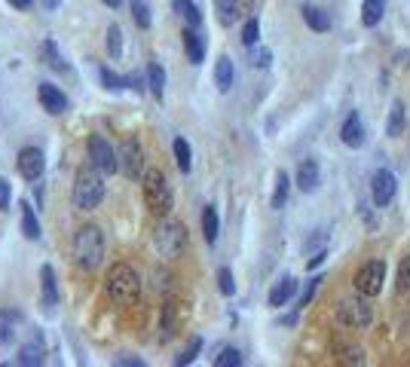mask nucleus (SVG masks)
I'll list each match as a JSON object with an SVG mask.
<instances>
[{"mask_svg": "<svg viewBox=\"0 0 410 367\" xmlns=\"http://www.w3.org/2000/svg\"><path fill=\"white\" fill-rule=\"evenodd\" d=\"M104 288H108V297L114 300L117 306H135L141 297V275L132 270L129 264H114L108 270Z\"/></svg>", "mask_w": 410, "mask_h": 367, "instance_id": "f257e3e1", "label": "nucleus"}, {"mask_svg": "<svg viewBox=\"0 0 410 367\" xmlns=\"http://www.w3.org/2000/svg\"><path fill=\"white\" fill-rule=\"evenodd\" d=\"M74 257L77 264L83 266V270H98L104 260V232L98 227H92V224H86V227L77 230L74 236Z\"/></svg>", "mask_w": 410, "mask_h": 367, "instance_id": "f03ea898", "label": "nucleus"}, {"mask_svg": "<svg viewBox=\"0 0 410 367\" xmlns=\"http://www.w3.org/2000/svg\"><path fill=\"white\" fill-rule=\"evenodd\" d=\"M74 206L80 211H92L101 206L104 199V181H101V172L92 166H83L74 178Z\"/></svg>", "mask_w": 410, "mask_h": 367, "instance_id": "7ed1b4c3", "label": "nucleus"}, {"mask_svg": "<svg viewBox=\"0 0 410 367\" xmlns=\"http://www.w3.org/2000/svg\"><path fill=\"white\" fill-rule=\"evenodd\" d=\"M141 181H144V202L147 208L153 211V215L166 217L168 211L175 206V196H172V187H168L166 175L159 172V168H147L144 175H141Z\"/></svg>", "mask_w": 410, "mask_h": 367, "instance_id": "20e7f679", "label": "nucleus"}, {"mask_svg": "<svg viewBox=\"0 0 410 367\" xmlns=\"http://www.w3.org/2000/svg\"><path fill=\"white\" fill-rule=\"evenodd\" d=\"M153 245H157V251L162 257H178L184 251V245H187V230H184L181 221H159L157 230H153Z\"/></svg>", "mask_w": 410, "mask_h": 367, "instance_id": "39448f33", "label": "nucleus"}, {"mask_svg": "<svg viewBox=\"0 0 410 367\" xmlns=\"http://www.w3.org/2000/svg\"><path fill=\"white\" fill-rule=\"evenodd\" d=\"M383 279H386V264L383 260H367L362 270L355 272V291L364 297H377L383 291Z\"/></svg>", "mask_w": 410, "mask_h": 367, "instance_id": "423d86ee", "label": "nucleus"}, {"mask_svg": "<svg viewBox=\"0 0 410 367\" xmlns=\"http://www.w3.org/2000/svg\"><path fill=\"white\" fill-rule=\"evenodd\" d=\"M117 168H123V175L132 181H138L141 175H144V150H141V144L135 138H126L123 144H119Z\"/></svg>", "mask_w": 410, "mask_h": 367, "instance_id": "0eeeda50", "label": "nucleus"}, {"mask_svg": "<svg viewBox=\"0 0 410 367\" xmlns=\"http://www.w3.org/2000/svg\"><path fill=\"white\" fill-rule=\"evenodd\" d=\"M86 150H89V166L92 168H98L101 175H114L117 172V153H114V147L108 144V138L92 135Z\"/></svg>", "mask_w": 410, "mask_h": 367, "instance_id": "6e6552de", "label": "nucleus"}, {"mask_svg": "<svg viewBox=\"0 0 410 367\" xmlns=\"http://www.w3.org/2000/svg\"><path fill=\"white\" fill-rule=\"evenodd\" d=\"M395 190H398V181H395V175L389 172V168H377L371 178V199L377 208L389 206V202L395 199Z\"/></svg>", "mask_w": 410, "mask_h": 367, "instance_id": "1a4fd4ad", "label": "nucleus"}, {"mask_svg": "<svg viewBox=\"0 0 410 367\" xmlns=\"http://www.w3.org/2000/svg\"><path fill=\"white\" fill-rule=\"evenodd\" d=\"M46 172V157L40 147H25L19 153V175L25 181H40V175Z\"/></svg>", "mask_w": 410, "mask_h": 367, "instance_id": "9d476101", "label": "nucleus"}, {"mask_svg": "<svg viewBox=\"0 0 410 367\" xmlns=\"http://www.w3.org/2000/svg\"><path fill=\"white\" fill-rule=\"evenodd\" d=\"M340 321L346 328H364V324H371V306H367L364 300H343L340 303Z\"/></svg>", "mask_w": 410, "mask_h": 367, "instance_id": "9b49d317", "label": "nucleus"}, {"mask_svg": "<svg viewBox=\"0 0 410 367\" xmlns=\"http://www.w3.org/2000/svg\"><path fill=\"white\" fill-rule=\"evenodd\" d=\"M322 184V168L315 159H303L300 166H297V190L300 193H315Z\"/></svg>", "mask_w": 410, "mask_h": 367, "instance_id": "f8f14e48", "label": "nucleus"}, {"mask_svg": "<svg viewBox=\"0 0 410 367\" xmlns=\"http://www.w3.org/2000/svg\"><path fill=\"white\" fill-rule=\"evenodd\" d=\"M364 123H362V117L352 110L349 117L343 119V126H340V141L346 147H352V150H358V147H364Z\"/></svg>", "mask_w": 410, "mask_h": 367, "instance_id": "ddd939ff", "label": "nucleus"}, {"mask_svg": "<svg viewBox=\"0 0 410 367\" xmlns=\"http://www.w3.org/2000/svg\"><path fill=\"white\" fill-rule=\"evenodd\" d=\"M37 98H40V104H43V110H49V114H65L68 110V95L59 86H52V83H40Z\"/></svg>", "mask_w": 410, "mask_h": 367, "instance_id": "4468645a", "label": "nucleus"}, {"mask_svg": "<svg viewBox=\"0 0 410 367\" xmlns=\"http://www.w3.org/2000/svg\"><path fill=\"white\" fill-rule=\"evenodd\" d=\"M181 40H184V52H187V59H190V65H202L205 61V37L199 34V28H184V34H181Z\"/></svg>", "mask_w": 410, "mask_h": 367, "instance_id": "2eb2a0df", "label": "nucleus"}, {"mask_svg": "<svg viewBox=\"0 0 410 367\" xmlns=\"http://www.w3.org/2000/svg\"><path fill=\"white\" fill-rule=\"evenodd\" d=\"M294 294H297V279H294V275H285V279H279L270 288V306H275V309L285 306Z\"/></svg>", "mask_w": 410, "mask_h": 367, "instance_id": "dca6fc26", "label": "nucleus"}, {"mask_svg": "<svg viewBox=\"0 0 410 367\" xmlns=\"http://www.w3.org/2000/svg\"><path fill=\"white\" fill-rule=\"evenodd\" d=\"M303 22H306L309 28H313L315 34H324V31H331V16L322 10V6H315V3H303Z\"/></svg>", "mask_w": 410, "mask_h": 367, "instance_id": "f3484780", "label": "nucleus"}, {"mask_svg": "<svg viewBox=\"0 0 410 367\" xmlns=\"http://www.w3.org/2000/svg\"><path fill=\"white\" fill-rule=\"evenodd\" d=\"M233 80H236V68H233V59L230 55H221L215 65V86L217 92H230L233 89Z\"/></svg>", "mask_w": 410, "mask_h": 367, "instance_id": "a211bd4d", "label": "nucleus"}, {"mask_svg": "<svg viewBox=\"0 0 410 367\" xmlns=\"http://www.w3.org/2000/svg\"><path fill=\"white\" fill-rule=\"evenodd\" d=\"M215 12H217V22L224 28L236 25L239 16H242V0H215Z\"/></svg>", "mask_w": 410, "mask_h": 367, "instance_id": "6ab92c4d", "label": "nucleus"}, {"mask_svg": "<svg viewBox=\"0 0 410 367\" xmlns=\"http://www.w3.org/2000/svg\"><path fill=\"white\" fill-rule=\"evenodd\" d=\"M147 89H150V95L157 98V101L166 98V68H162L159 61L147 65Z\"/></svg>", "mask_w": 410, "mask_h": 367, "instance_id": "aec40b11", "label": "nucleus"}, {"mask_svg": "<svg viewBox=\"0 0 410 367\" xmlns=\"http://www.w3.org/2000/svg\"><path fill=\"white\" fill-rule=\"evenodd\" d=\"M40 285H43V306L52 309L59 303V285H55V270L52 266H40Z\"/></svg>", "mask_w": 410, "mask_h": 367, "instance_id": "412c9836", "label": "nucleus"}, {"mask_svg": "<svg viewBox=\"0 0 410 367\" xmlns=\"http://www.w3.org/2000/svg\"><path fill=\"white\" fill-rule=\"evenodd\" d=\"M19 324H22V313H16V309H3V313H0V346L12 343Z\"/></svg>", "mask_w": 410, "mask_h": 367, "instance_id": "4be33fe9", "label": "nucleus"}, {"mask_svg": "<svg viewBox=\"0 0 410 367\" xmlns=\"http://www.w3.org/2000/svg\"><path fill=\"white\" fill-rule=\"evenodd\" d=\"M407 126V110L401 101H392V110H389V123H386V135L389 138H398Z\"/></svg>", "mask_w": 410, "mask_h": 367, "instance_id": "5701e85b", "label": "nucleus"}, {"mask_svg": "<svg viewBox=\"0 0 410 367\" xmlns=\"http://www.w3.org/2000/svg\"><path fill=\"white\" fill-rule=\"evenodd\" d=\"M383 12H386V0H364L362 3V25L377 28L383 22Z\"/></svg>", "mask_w": 410, "mask_h": 367, "instance_id": "b1692460", "label": "nucleus"}, {"mask_svg": "<svg viewBox=\"0 0 410 367\" xmlns=\"http://www.w3.org/2000/svg\"><path fill=\"white\" fill-rule=\"evenodd\" d=\"M172 6L190 28H202V12H199V6H196L193 0H172Z\"/></svg>", "mask_w": 410, "mask_h": 367, "instance_id": "393cba45", "label": "nucleus"}, {"mask_svg": "<svg viewBox=\"0 0 410 367\" xmlns=\"http://www.w3.org/2000/svg\"><path fill=\"white\" fill-rule=\"evenodd\" d=\"M19 364H43V340H40V334H34V340L22 346Z\"/></svg>", "mask_w": 410, "mask_h": 367, "instance_id": "a878e982", "label": "nucleus"}, {"mask_svg": "<svg viewBox=\"0 0 410 367\" xmlns=\"http://www.w3.org/2000/svg\"><path fill=\"white\" fill-rule=\"evenodd\" d=\"M217 232H221L217 211H215V206H205V211H202V236H205V242L215 245L217 242Z\"/></svg>", "mask_w": 410, "mask_h": 367, "instance_id": "bb28decb", "label": "nucleus"}, {"mask_svg": "<svg viewBox=\"0 0 410 367\" xmlns=\"http://www.w3.org/2000/svg\"><path fill=\"white\" fill-rule=\"evenodd\" d=\"M288 190H291V178H288V172H279L275 175V187H273V202L270 206L279 211V208H285V202H288Z\"/></svg>", "mask_w": 410, "mask_h": 367, "instance_id": "cd10ccee", "label": "nucleus"}, {"mask_svg": "<svg viewBox=\"0 0 410 367\" xmlns=\"http://www.w3.org/2000/svg\"><path fill=\"white\" fill-rule=\"evenodd\" d=\"M22 232H25V239H31V242H37L40 239V221H37V215H34V208L28 206V202H22Z\"/></svg>", "mask_w": 410, "mask_h": 367, "instance_id": "c85d7f7f", "label": "nucleus"}, {"mask_svg": "<svg viewBox=\"0 0 410 367\" xmlns=\"http://www.w3.org/2000/svg\"><path fill=\"white\" fill-rule=\"evenodd\" d=\"M172 150H175V162H178V168L184 175L193 168V153H190V144L184 138H175L172 141Z\"/></svg>", "mask_w": 410, "mask_h": 367, "instance_id": "c756f323", "label": "nucleus"}, {"mask_svg": "<svg viewBox=\"0 0 410 367\" xmlns=\"http://www.w3.org/2000/svg\"><path fill=\"white\" fill-rule=\"evenodd\" d=\"M245 358H242V352L239 349H233V346H227V349H221L217 352V358H215V367H239Z\"/></svg>", "mask_w": 410, "mask_h": 367, "instance_id": "7c9ffc66", "label": "nucleus"}, {"mask_svg": "<svg viewBox=\"0 0 410 367\" xmlns=\"http://www.w3.org/2000/svg\"><path fill=\"white\" fill-rule=\"evenodd\" d=\"M108 52H110V59H119V55H123V28L119 25L108 28Z\"/></svg>", "mask_w": 410, "mask_h": 367, "instance_id": "2f4dec72", "label": "nucleus"}, {"mask_svg": "<svg viewBox=\"0 0 410 367\" xmlns=\"http://www.w3.org/2000/svg\"><path fill=\"white\" fill-rule=\"evenodd\" d=\"M199 352H202V337H193V340L187 343V349H184L178 358H175V364H178V367H184V364H193Z\"/></svg>", "mask_w": 410, "mask_h": 367, "instance_id": "473e14b6", "label": "nucleus"}, {"mask_svg": "<svg viewBox=\"0 0 410 367\" xmlns=\"http://www.w3.org/2000/svg\"><path fill=\"white\" fill-rule=\"evenodd\" d=\"M260 43V22L257 19H248L245 22V28H242V46H257Z\"/></svg>", "mask_w": 410, "mask_h": 367, "instance_id": "72a5a7b5", "label": "nucleus"}, {"mask_svg": "<svg viewBox=\"0 0 410 367\" xmlns=\"http://www.w3.org/2000/svg\"><path fill=\"white\" fill-rule=\"evenodd\" d=\"M217 288H221L224 297H233V294H236V281H233L230 266H221V270H217Z\"/></svg>", "mask_w": 410, "mask_h": 367, "instance_id": "f704fd0d", "label": "nucleus"}, {"mask_svg": "<svg viewBox=\"0 0 410 367\" xmlns=\"http://www.w3.org/2000/svg\"><path fill=\"white\" fill-rule=\"evenodd\" d=\"M395 288H398V294L410 291V254H407V257H401V264H398V279H395Z\"/></svg>", "mask_w": 410, "mask_h": 367, "instance_id": "c9c22d12", "label": "nucleus"}, {"mask_svg": "<svg viewBox=\"0 0 410 367\" xmlns=\"http://www.w3.org/2000/svg\"><path fill=\"white\" fill-rule=\"evenodd\" d=\"M132 16H135L138 28H150V6L144 0H132Z\"/></svg>", "mask_w": 410, "mask_h": 367, "instance_id": "e433bc0d", "label": "nucleus"}, {"mask_svg": "<svg viewBox=\"0 0 410 367\" xmlns=\"http://www.w3.org/2000/svg\"><path fill=\"white\" fill-rule=\"evenodd\" d=\"M101 83L108 86L110 92H119V89H126V77H119V74H114L108 65H101Z\"/></svg>", "mask_w": 410, "mask_h": 367, "instance_id": "4c0bfd02", "label": "nucleus"}, {"mask_svg": "<svg viewBox=\"0 0 410 367\" xmlns=\"http://www.w3.org/2000/svg\"><path fill=\"white\" fill-rule=\"evenodd\" d=\"M175 309H178V303H166L162 306V337H172L175 334Z\"/></svg>", "mask_w": 410, "mask_h": 367, "instance_id": "58836bf2", "label": "nucleus"}, {"mask_svg": "<svg viewBox=\"0 0 410 367\" xmlns=\"http://www.w3.org/2000/svg\"><path fill=\"white\" fill-rule=\"evenodd\" d=\"M43 55L49 59V65H52V68H59V70H68V68H65V61H61V55H59V46H55L52 40H46V43H43Z\"/></svg>", "mask_w": 410, "mask_h": 367, "instance_id": "ea45409f", "label": "nucleus"}, {"mask_svg": "<svg viewBox=\"0 0 410 367\" xmlns=\"http://www.w3.org/2000/svg\"><path fill=\"white\" fill-rule=\"evenodd\" d=\"M10 202H12V187L6 178H0V211L10 208Z\"/></svg>", "mask_w": 410, "mask_h": 367, "instance_id": "a19ab883", "label": "nucleus"}, {"mask_svg": "<svg viewBox=\"0 0 410 367\" xmlns=\"http://www.w3.org/2000/svg\"><path fill=\"white\" fill-rule=\"evenodd\" d=\"M251 49H254V65H257V68H270V61H273L270 49H264V46H251Z\"/></svg>", "mask_w": 410, "mask_h": 367, "instance_id": "79ce46f5", "label": "nucleus"}, {"mask_svg": "<svg viewBox=\"0 0 410 367\" xmlns=\"http://www.w3.org/2000/svg\"><path fill=\"white\" fill-rule=\"evenodd\" d=\"M319 281H322V279H319V275H315V279H309L306 291H303V294H300V309H303V306H309V300H313V294H315V288H319Z\"/></svg>", "mask_w": 410, "mask_h": 367, "instance_id": "37998d69", "label": "nucleus"}, {"mask_svg": "<svg viewBox=\"0 0 410 367\" xmlns=\"http://www.w3.org/2000/svg\"><path fill=\"white\" fill-rule=\"evenodd\" d=\"M324 245H328V232L319 230V236H313V239L306 242V251H322Z\"/></svg>", "mask_w": 410, "mask_h": 367, "instance_id": "c03bdc74", "label": "nucleus"}, {"mask_svg": "<svg viewBox=\"0 0 410 367\" xmlns=\"http://www.w3.org/2000/svg\"><path fill=\"white\" fill-rule=\"evenodd\" d=\"M126 86H132L135 92H144V86H147V83L141 80V74H129V77H126Z\"/></svg>", "mask_w": 410, "mask_h": 367, "instance_id": "a18cd8bd", "label": "nucleus"}, {"mask_svg": "<svg viewBox=\"0 0 410 367\" xmlns=\"http://www.w3.org/2000/svg\"><path fill=\"white\" fill-rule=\"evenodd\" d=\"M117 364H119V367H144V361H141V358H126V355L117 358Z\"/></svg>", "mask_w": 410, "mask_h": 367, "instance_id": "49530a36", "label": "nucleus"}, {"mask_svg": "<svg viewBox=\"0 0 410 367\" xmlns=\"http://www.w3.org/2000/svg\"><path fill=\"white\" fill-rule=\"evenodd\" d=\"M324 257H328V251H324V248H322V251H315V254H313V260H309V266H313V270H315V266H322V264H324Z\"/></svg>", "mask_w": 410, "mask_h": 367, "instance_id": "de8ad7c7", "label": "nucleus"}, {"mask_svg": "<svg viewBox=\"0 0 410 367\" xmlns=\"http://www.w3.org/2000/svg\"><path fill=\"white\" fill-rule=\"evenodd\" d=\"M34 0H10V6H16V10H28Z\"/></svg>", "mask_w": 410, "mask_h": 367, "instance_id": "09e8293b", "label": "nucleus"}, {"mask_svg": "<svg viewBox=\"0 0 410 367\" xmlns=\"http://www.w3.org/2000/svg\"><path fill=\"white\" fill-rule=\"evenodd\" d=\"M40 3H43L46 10H59V3H61V0H40Z\"/></svg>", "mask_w": 410, "mask_h": 367, "instance_id": "8fccbe9b", "label": "nucleus"}, {"mask_svg": "<svg viewBox=\"0 0 410 367\" xmlns=\"http://www.w3.org/2000/svg\"><path fill=\"white\" fill-rule=\"evenodd\" d=\"M104 3H108V6H119V3H123V0H104Z\"/></svg>", "mask_w": 410, "mask_h": 367, "instance_id": "3c124183", "label": "nucleus"}]
</instances>
